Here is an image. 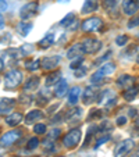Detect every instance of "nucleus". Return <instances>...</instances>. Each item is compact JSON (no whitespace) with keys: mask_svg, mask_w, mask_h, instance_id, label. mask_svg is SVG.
<instances>
[{"mask_svg":"<svg viewBox=\"0 0 139 157\" xmlns=\"http://www.w3.org/2000/svg\"><path fill=\"white\" fill-rule=\"evenodd\" d=\"M43 117H44V114L42 113L41 110H32V111H29V113L27 114L25 122H27V125H29V124H33V122H38L39 120H42Z\"/></svg>","mask_w":139,"mask_h":157,"instance_id":"15","label":"nucleus"},{"mask_svg":"<svg viewBox=\"0 0 139 157\" xmlns=\"http://www.w3.org/2000/svg\"><path fill=\"white\" fill-rule=\"evenodd\" d=\"M61 77H63L61 71L50 72V75H48V78H46V86H52V85H54V83H57L60 79H63Z\"/></svg>","mask_w":139,"mask_h":157,"instance_id":"22","label":"nucleus"},{"mask_svg":"<svg viewBox=\"0 0 139 157\" xmlns=\"http://www.w3.org/2000/svg\"><path fill=\"white\" fill-rule=\"evenodd\" d=\"M75 21V14L74 13H68L67 15H65L64 18H63L61 21H60V25L64 28H70L72 25V22Z\"/></svg>","mask_w":139,"mask_h":157,"instance_id":"26","label":"nucleus"},{"mask_svg":"<svg viewBox=\"0 0 139 157\" xmlns=\"http://www.w3.org/2000/svg\"><path fill=\"white\" fill-rule=\"evenodd\" d=\"M127 42H128L127 35H118L117 38H115V43H117V46H125Z\"/></svg>","mask_w":139,"mask_h":157,"instance_id":"32","label":"nucleus"},{"mask_svg":"<svg viewBox=\"0 0 139 157\" xmlns=\"http://www.w3.org/2000/svg\"><path fill=\"white\" fill-rule=\"evenodd\" d=\"M38 88H39V78L31 77V78H28V81L25 82L22 90H24L25 93H28V92H33V90H36Z\"/></svg>","mask_w":139,"mask_h":157,"instance_id":"17","label":"nucleus"},{"mask_svg":"<svg viewBox=\"0 0 139 157\" xmlns=\"http://www.w3.org/2000/svg\"><path fill=\"white\" fill-rule=\"evenodd\" d=\"M103 27V20L99 17H89L82 22L81 28L83 32H98Z\"/></svg>","mask_w":139,"mask_h":157,"instance_id":"4","label":"nucleus"},{"mask_svg":"<svg viewBox=\"0 0 139 157\" xmlns=\"http://www.w3.org/2000/svg\"><path fill=\"white\" fill-rule=\"evenodd\" d=\"M115 122H117V125H120V127H122V125L127 124V117L124 116H120L117 117V120H115Z\"/></svg>","mask_w":139,"mask_h":157,"instance_id":"38","label":"nucleus"},{"mask_svg":"<svg viewBox=\"0 0 139 157\" xmlns=\"http://www.w3.org/2000/svg\"><path fill=\"white\" fill-rule=\"evenodd\" d=\"M99 7V0H85L82 4V14H91V13H95Z\"/></svg>","mask_w":139,"mask_h":157,"instance_id":"12","label":"nucleus"},{"mask_svg":"<svg viewBox=\"0 0 139 157\" xmlns=\"http://www.w3.org/2000/svg\"><path fill=\"white\" fill-rule=\"evenodd\" d=\"M114 71H115V64H114V63H106V64L102 65L100 68H99L95 74L92 75V83L98 85V83H100L104 79V77H106V75L113 74Z\"/></svg>","mask_w":139,"mask_h":157,"instance_id":"3","label":"nucleus"},{"mask_svg":"<svg viewBox=\"0 0 139 157\" xmlns=\"http://www.w3.org/2000/svg\"><path fill=\"white\" fill-rule=\"evenodd\" d=\"M135 127H136V128H138V129H139V117H138V118L135 120Z\"/></svg>","mask_w":139,"mask_h":157,"instance_id":"46","label":"nucleus"},{"mask_svg":"<svg viewBox=\"0 0 139 157\" xmlns=\"http://www.w3.org/2000/svg\"><path fill=\"white\" fill-rule=\"evenodd\" d=\"M82 117V109L77 107V109L71 110L70 113H67V121H74V120H79Z\"/></svg>","mask_w":139,"mask_h":157,"instance_id":"27","label":"nucleus"},{"mask_svg":"<svg viewBox=\"0 0 139 157\" xmlns=\"http://www.w3.org/2000/svg\"><path fill=\"white\" fill-rule=\"evenodd\" d=\"M39 65H41V61L39 60H33V61H28L27 63V68L29 71H36L39 68Z\"/></svg>","mask_w":139,"mask_h":157,"instance_id":"28","label":"nucleus"},{"mask_svg":"<svg viewBox=\"0 0 139 157\" xmlns=\"http://www.w3.org/2000/svg\"><path fill=\"white\" fill-rule=\"evenodd\" d=\"M38 9H39V4L36 3V2H29V3L24 4V6L21 7V10H20L21 20L28 21L29 18L35 17L36 13H38Z\"/></svg>","mask_w":139,"mask_h":157,"instance_id":"6","label":"nucleus"},{"mask_svg":"<svg viewBox=\"0 0 139 157\" xmlns=\"http://www.w3.org/2000/svg\"><path fill=\"white\" fill-rule=\"evenodd\" d=\"M7 2L6 0H0V11H6L7 10Z\"/></svg>","mask_w":139,"mask_h":157,"instance_id":"41","label":"nucleus"},{"mask_svg":"<svg viewBox=\"0 0 139 157\" xmlns=\"http://www.w3.org/2000/svg\"><path fill=\"white\" fill-rule=\"evenodd\" d=\"M39 146V139L38 138H32V139H29L28 140V143H27V147L29 149V150H33V149H36Z\"/></svg>","mask_w":139,"mask_h":157,"instance_id":"33","label":"nucleus"},{"mask_svg":"<svg viewBox=\"0 0 139 157\" xmlns=\"http://www.w3.org/2000/svg\"><path fill=\"white\" fill-rule=\"evenodd\" d=\"M33 25L31 24V22H20V24L17 25V33L18 35H21L22 38H25V36H28V33L32 31Z\"/></svg>","mask_w":139,"mask_h":157,"instance_id":"18","label":"nucleus"},{"mask_svg":"<svg viewBox=\"0 0 139 157\" xmlns=\"http://www.w3.org/2000/svg\"><path fill=\"white\" fill-rule=\"evenodd\" d=\"M60 61H61V57L60 56H48L41 61V65L43 70H50L52 71V70L56 68L57 65L60 64Z\"/></svg>","mask_w":139,"mask_h":157,"instance_id":"10","label":"nucleus"},{"mask_svg":"<svg viewBox=\"0 0 139 157\" xmlns=\"http://www.w3.org/2000/svg\"><path fill=\"white\" fill-rule=\"evenodd\" d=\"M98 95H99V92L96 90L95 88H92V86H88V88H85V90H83V93H82V101H83V104L93 103L96 99H99Z\"/></svg>","mask_w":139,"mask_h":157,"instance_id":"11","label":"nucleus"},{"mask_svg":"<svg viewBox=\"0 0 139 157\" xmlns=\"http://www.w3.org/2000/svg\"><path fill=\"white\" fill-rule=\"evenodd\" d=\"M32 50H33L32 44H24V46L21 48V52H22V54H29Z\"/></svg>","mask_w":139,"mask_h":157,"instance_id":"36","label":"nucleus"},{"mask_svg":"<svg viewBox=\"0 0 139 157\" xmlns=\"http://www.w3.org/2000/svg\"><path fill=\"white\" fill-rule=\"evenodd\" d=\"M109 139H110V135H109V133H106V135H104V136H102V138H100V139H99V140H98V142H96V143H95V147H99V146H100V145H102V143L107 142V140H109Z\"/></svg>","mask_w":139,"mask_h":157,"instance_id":"37","label":"nucleus"},{"mask_svg":"<svg viewBox=\"0 0 139 157\" xmlns=\"http://www.w3.org/2000/svg\"><path fill=\"white\" fill-rule=\"evenodd\" d=\"M111 54V52H107V54H104V56H102V59H99V60H96V64H100L102 61H104V60H107L109 59V56Z\"/></svg>","mask_w":139,"mask_h":157,"instance_id":"42","label":"nucleus"},{"mask_svg":"<svg viewBox=\"0 0 139 157\" xmlns=\"http://www.w3.org/2000/svg\"><path fill=\"white\" fill-rule=\"evenodd\" d=\"M60 157H64V156H60Z\"/></svg>","mask_w":139,"mask_h":157,"instance_id":"48","label":"nucleus"},{"mask_svg":"<svg viewBox=\"0 0 139 157\" xmlns=\"http://www.w3.org/2000/svg\"><path fill=\"white\" fill-rule=\"evenodd\" d=\"M33 131H35V133L42 135V133L46 132V125H44V124H36L35 127H33Z\"/></svg>","mask_w":139,"mask_h":157,"instance_id":"34","label":"nucleus"},{"mask_svg":"<svg viewBox=\"0 0 139 157\" xmlns=\"http://www.w3.org/2000/svg\"><path fill=\"white\" fill-rule=\"evenodd\" d=\"M81 95V88L79 86H74L72 89H70V93H68V103L70 104H77L78 103V99H79Z\"/></svg>","mask_w":139,"mask_h":157,"instance_id":"20","label":"nucleus"},{"mask_svg":"<svg viewBox=\"0 0 139 157\" xmlns=\"http://www.w3.org/2000/svg\"><path fill=\"white\" fill-rule=\"evenodd\" d=\"M82 54H83V52H82V46H81V43L72 44L71 48L68 49V52H67V57L68 59H72V60L81 57Z\"/></svg>","mask_w":139,"mask_h":157,"instance_id":"16","label":"nucleus"},{"mask_svg":"<svg viewBox=\"0 0 139 157\" xmlns=\"http://www.w3.org/2000/svg\"><path fill=\"white\" fill-rule=\"evenodd\" d=\"M53 43H54V33L50 32V33H46L43 39H41L39 46H41L42 49H48L49 46H52Z\"/></svg>","mask_w":139,"mask_h":157,"instance_id":"23","label":"nucleus"},{"mask_svg":"<svg viewBox=\"0 0 139 157\" xmlns=\"http://www.w3.org/2000/svg\"><path fill=\"white\" fill-rule=\"evenodd\" d=\"M122 11L127 15H135L139 10V0H122Z\"/></svg>","mask_w":139,"mask_h":157,"instance_id":"9","label":"nucleus"},{"mask_svg":"<svg viewBox=\"0 0 139 157\" xmlns=\"http://www.w3.org/2000/svg\"><path fill=\"white\" fill-rule=\"evenodd\" d=\"M136 61H138V64H139V54H138V59H136Z\"/></svg>","mask_w":139,"mask_h":157,"instance_id":"47","label":"nucleus"},{"mask_svg":"<svg viewBox=\"0 0 139 157\" xmlns=\"http://www.w3.org/2000/svg\"><path fill=\"white\" fill-rule=\"evenodd\" d=\"M91 116H89V120H92L93 118V117H95V118H98V117H100V111H99V110H92L91 111Z\"/></svg>","mask_w":139,"mask_h":157,"instance_id":"40","label":"nucleus"},{"mask_svg":"<svg viewBox=\"0 0 139 157\" xmlns=\"http://www.w3.org/2000/svg\"><path fill=\"white\" fill-rule=\"evenodd\" d=\"M103 7L107 13L113 14V13L117 11V7H118V3L117 0H103Z\"/></svg>","mask_w":139,"mask_h":157,"instance_id":"24","label":"nucleus"},{"mask_svg":"<svg viewBox=\"0 0 139 157\" xmlns=\"http://www.w3.org/2000/svg\"><path fill=\"white\" fill-rule=\"evenodd\" d=\"M96 131V127H91L88 129V132H86V139H85V142H83V147H88V145H89V142H91V139H92V133Z\"/></svg>","mask_w":139,"mask_h":157,"instance_id":"29","label":"nucleus"},{"mask_svg":"<svg viewBox=\"0 0 139 157\" xmlns=\"http://www.w3.org/2000/svg\"><path fill=\"white\" fill-rule=\"evenodd\" d=\"M136 95H138V89L133 88V86H131V88L125 89L124 93H122V96H124V99L127 101H132L133 99L136 98Z\"/></svg>","mask_w":139,"mask_h":157,"instance_id":"25","label":"nucleus"},{"mask_svg":"<svg viewBox=\"0 0 139 157\" xmlns=\"http://www.w3.org/2000/svg\"><path fill=\"white\" fill-rule=\"evenodd\" d=\"M131 157H139V149H136V150L131 154Z\"/></svg>","mask_w":139,"mask_h":157,"instance_id":"45","label":"nucleus"},{"mask_svg":"<svg viewBox=\"0 0 139 157\" xmlns=\"http://www.w3.org/2000/svg\"><path fill=\"white\" fill-rule=\"evenodd\" d=\"M60 133H61V131H60L59 128H54V129H52L50 133L48 135V139H50L52 142H53V140H56L57 138L60 136Z\"/></svg>","mask_w":139,"mask_h":157,"instance_id":"30","label":"nucleus"},{"mask_svg":"<svg viewBox=\"0 0 139 157\" xmlns=\"http://www.w3.org/2000/svg\"><path fill=\"white\" fill-rule=\"evenodd\" d=\"M4 28V20H3V15L0 14V29H3Z\"/></svg>","mask_w":139,"mask_h":157,"instance_id":"44","label":"nucleus"},{"mask_svg":"<svg viewBox=\"0 0 139 157\" xmlns=\"http://www.w3.org/2000/svg\"><path fill=\"white\" fill-rule=\"evenodd\" d=\"M68 92V83L65 79H60L59 82H57V86L56 89H54V96L56 98H63V96H65Z\"/></svg>","mask_w":139,"mask_h":157,"instance_id":"14","label":"nucleus"},{"mask_svg":"<svg viewBox=\"0 0 139 157\" xmlns=\"http://www.w3.org/2000/svg\"><path fill=\"white\" fill-rule=\"evenodd\" d=\"M15 106L14 99H2L0 100V114H9Z\"/></svg>","mask_w":139,"mask_h":157,"instance_id":"13","label":"nucleus"},{"mask_svg":"<svg viewBox=\"0 0 139 157\" xmlns=\"http://www.w3.org/2000/svg\"><path fill=\"white\" fill-rule=\"evenodd\" d=\"M85 74H86V70L83 68V67H81V68H78V70H75V77H77V78L83 77Z\"/></svg>","mask_w":139,"mask_h":157,"instance_id":"39","label":"nucleus"},{"mask_svg":"<svg viewBox=\"0 0 139 157\" xmlns=\"http://www.w3.org/2000/svg\"><path fill=\"white\" fill-rule=\"evenodd\" d=\"M133 83V77H131V75H121V77L117 79V85L118 86H121V88H125V89H128V88H131V85Z\"/></svg>","mask_w":139,"mask_h":157,"instance_id":"21","label":"nucleus"},{"mask_svg":"<svg viewBox=\"0 0 139 157\" xmlns=\"http://www.w3.org/2000/svg\"><path fill=\"white\" fill-rule=\"evenodd\" d=\"M81 46H82V52L85 53H96L99 49L102 48V42L98 40L95 38H86L81 42Z\"/></svg>","mask_w":139,"mask_h":157,"instance_id":"8","label":"nucleus"},{"mask_svg":"<svg viewBox=\"0 0 139 157\" xmlns=\"http://www.w3.org/2000/svg\"><path fill=\"white\" fill-rule=\"evenodd\" d=\"M81 138H82V132H81L79 128H74L70 132L67 133L63 139V143L67 149H75L81 142Z\"/></svg>","mask_w":139,"mask_h":157,"instance_id":"2","label":"nucleus"},{"mask_svg":"<svg viewBox=\"0 0 139 157\" xmlns=\"http://www.w3.org/2000/svg\"><path fill=\"white\" fill-rule=\"evenodd\" d=\"M133 147H135V142H133L132 139L122 140V142H120L118 145L115 146L114 157H125L131 150H132Z\"/></svg>","mask_w":139,"mask_h":157,"instance_id":"7","label":"nucleus"},{"mask_svg":"<svg viewBox=\"0 0 139 157\" xmlns=\"http://www.w3.org/2000/svg\"><path fill=\"white\" fill-rule=\"evenodd\" d=\"M22 135V131L21 129H13L6 132L4 135H2L0 138V147H10L13 143H15Z\"/></svg>","mask_w":139,"mask_h":157,"instance_id":"5","label":"nucleus"},{"mask_svg":"<svg viewBox=\"0 0 139 157\" xmlns=\"http://www.w3.org/2000/svg\"><path fill=\"white\" fill-rule=\"evenodd\" d=\"M22 114L21 113H11V114H9V116L6 117V124L7 125H10V127H15V125H18L21 121H22Z\"/></svg>","mask_w":139,"mask_h":157,"instance_id":"19","label":"nucleus"},{"mask_svg":"<svg viewBox=\"0 0 139 157\" xmlns=\"http://www.w3.org/2000/svg\"><path fill=\"white\" fill-rule=\"evenodd\" d=\"M82 63H83V57H78V59L72 60L71 65H70V68H71V70H78V68H81V64H82Z\"/></svg>","mask_w":139,"mask_h":157,"instance_id":"31","label":"nucleus"},{"mask_svg":"<svg viewBox=\"0 0 139 157\" xmlns=\"http://www.w3.org/2000/svg\"><path fill=\"white\" fill-rule=\"evenodd\" d=\"M4 64H6V63H4V59H3V57H0V71H3Z\"/></svg>","mask_w":139,"mask_h":157,"instance_id":"43","label":"nucleus"},{"mask_svg":"<svg viewBox=\"0 0 139 157\" xmlns=\"http://www.w3.org/2000/svg\"><path fill=\"white\" fill-rule=\"evenodd\" d=\"M21 82H22V72L20 70H11L4 77V88L9 90L15 89L18 85H21Z\"/></svg>","mask_w":139,"mask_h":157,"instance_id":"1","label":"nucleus"},{"mask_svg":"<svg viewBox=\"0 0 139 157\" xmlns=\"http://www.w3.org/2000/svg\"><path fill=\"white\" fill-rule=\"evenodd\" d=\"M138 25H139V15H135V17H133L129 22H128V28H129V29H132V28L138 27Z\"/></svg>","mask_w":139,"mask_h":157,"instance_id":"35","label":"nucleus"}]
</instances>
